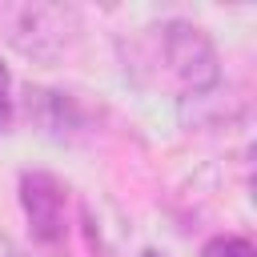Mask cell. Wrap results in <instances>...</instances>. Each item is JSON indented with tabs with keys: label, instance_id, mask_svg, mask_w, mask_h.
Masks as SVG:
<instances>
[{
	"label": "cell",
	"instance_id": "obj_5",
	"mask_svg": "<svg viewBox=\"0 0 257 257\" xmlns=\"http://www.w3.org/2000/svg\"><path fill=\"white\" fill-rule=\"evenodd\" d=\"M0 257H28V253H24V249H20L8 233H0Z\"/></svg>",
	"mask_w": 257,
	"mask_h": 257
},
{
	"label": "cell",
	"instance_id": "obj_4",
	"mask_svg": "<svg viewBox=\"0 0 257 257\" xmlns=\"http://www.w3.org/2000/svg\"><path fill=\"white\" fill-rule=\"evenodd\" d=\"M201 257H253V245L245 237H213Z\"/></svg>",
	"mask_w": 257,
	"mask_h": 257
},
{
	"label": "cell",
	"instance_id": "obj_6",
	"mask_svg": "<svg viewBox=\"0 0 257 257\" xmlns=\"http://www.w3.org/2000/svg\"><path fill=\"white\" fill-rule=\"evenodd\" d=\"M4 92H8V72H4V64H0V108H4Z\"/></svg>",
	"mask_w": 257,
	"mask_h": 257
},
{
	"label": "cell",
	"instance_id": "obj_1",
	"mask_svg": "<svg viewBox=\"0 0 257 257\" xmlns=\"http://www.w3.org/2000/svg\"><path fill=\"white\" fill-rule=\"evenodd\" d=\"M145 60L153 68L157 80L173 84L177 92L193 96V92H205L221 80V56L213 48V40L205 36L201 24L193 20H161L157 28H149L145 36Z\"/></svg>",
	"mask_w": 257,
	"mask_h": 257
},
{
	"label": "cell",
	"instance_id": "obj_2",
	"mask_svg": "<svg viewBox=\"0 0 257 257\" xmlns=\"http://www.w3.org/2000/svg\"><path fill=\"white\" fill-rule=\"evenodd\" d=\"M4 24H8V40L28 52V56H60L76 32V12L64 4H16L4 8Z\"/></svg>",
	"mask_w": 257,
	"mask_h": 257
},
{
	"label": "cell",
	"instance_id": "obj_7",
	"mask_svg": "<svg viewBox=\"0 0 257 257\" xmlns=\"http://www.w3.org/2000/svg\"><path fill=\"white\" fill-rule=\"evenodd\" d=\"M145 257H157V253H145Z\"/></svg>",
	"mask_w": 257,
	"mask_h": 257
},
{
	"label": "cell",
	"instance_id": "obj_3",
	"mask_svg": "<svg viewBox=\"0 0 257 257\" xmlns=\"http://www.w3.org/2000/svg\"><path fill=\"white\" fill-rule=\"evenodd\" d=\"M20 209L32 233L48 245L64 241L68 233V189L52 173H24L20 177Z\"/></svg>",
	"mask_w": 257,
	"mask_h": 257
}]
</instances>
